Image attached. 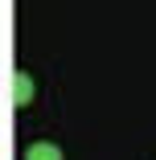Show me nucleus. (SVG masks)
I'll use <instances>...</instances> for the list:
<instances>
[{
  "mask_svg": "<svg viewBox=\"0 0 156 160\" xmlns=\"http://www.w3.org/2000/svg\"><path fill=\"white\" fill-rule=\"evenodd\" d=\"M25 160H62V152H58V144H33L25 152Z\"/></svg>",
  "mask_w": 156,
  "mask_h": 160,
  "instance_id": "nucleus-1",
  "label": "nucleus"
},
{
  "mask_svg": "<svg viewBox=\"0 0 156 160\" xmlns=\"http://www.w3.org/2000/svg\"><path fill=\"white\" fill-rule=\"evenodd\" d=\"M17 103H21V107L29 103V78H25V74H17Z\"/></svg>",
  "mask_w": 156,
  "mask_h": 160,
  "instance_id": "nucleus-2",
  "label": "nucleus"
}]
</instances>
